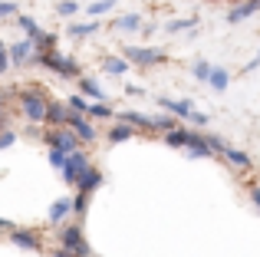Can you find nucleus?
Segmentation results:
<instances>
[{"label":"nucleus","mask_w":260,"mask_h":257,"mask_svg":"<svg viewBox=\"0 0 260 257\" xmlns=\"http://www.w3.org/2000/svg\"><path fill=\"white\" fill-rule=\"evenodd\" d=\"M198 139H201V132H191V128H181V125H175V128L165 132V142L175 145V148H188V145H194Z\"/></svg>","instance_id":"8"},{"label":"nucleus","mask_w":260,"mask_h":257,"mask_svg":"<svg viewBox=\"0 0 260 257\" xmlns=\"http://www.w3.org/2000/svg\"><path fill=\"white\" fill-rule=\"evenodd\" d=\"M7 56H10V66L30 63V56H33V40L26 37V40H20V43H13L10 50H7Z\"/></svg>","instance_id":"10"},{"label":"nucleus","mask_w":260,"mask_h":257,"mask_svg":"<svg viewBox=\"0 0 260 257\" xmlns=\"http://www.w3.org/2000/svg\"><path fill=\"white\" fill-rule=\"evenodd\" d=\"M30 63H37V66H46L50 73H56V76H66V79H73V76H79V63L73 56H66V53H59V50H33V56H30Z\"/></svg>","instance_id":"1"},{"label":"nucleus","mask_w":260,"mask_h":257,"mask_svg":"<svg viewBox=\"0 0 260 257\" xmlns=\"http://www.w3.org/2000/svg\"><path fill=\"white\" fill-rule=\"evenodd\" d=\"M250 198H254V205H257V211H260V188H254V191H250Z\"/></svg>","instance_id":"39"},{"label":"nucleus","mask_w":260,"mask_h":257,"mask_svg":"<svg viewBox=\"0 0 260 257\" xmlns=\"http://www.w3.org/2000/svg\"><path fill=\"white\" fill-rule=\"evenodd\" d=\"M86 116H99V119H112V109H109L106 103H89Z\"/></svg>","instance_id":"29"},{"label":"nucleus","mask_w":260,"mask_h":257,"mask_svg":"<svg viewBox=\"0 0 260 257\" xmlns=\"http://www.w3.org/2000/svg\"><path fill=\"white\" fill-rule=\"evenodd\" d=\"M43 142L50 148H59V152L70 155V152H76V148H79V142H83V139H79L70 125H50V132L43 135Z\"/></svg>","instance_id":"4"},{"label":"nucleus","mask_w":260,"mask_h":257,"mask_svg":"<svg viewBox=\"0 0 260 257\" xmlns=\"http://www.w3.org/2000/svg\"><path fill=\"white\" fill-rule=\"evenodd\" d=\"M191 122H194V125H208V112H198V109H191Z\"/></svg>","instance_id":"37"},{"label":"nucleus","mask_w":260,"mask_h":257,"mask_svg":"<svg viewBox=\"0 0 260 257\" xmlns=\"http://www.w3.org/2000/svg\"><path fill=\"white\" fill-rule=\"evenodd\" d=\"M56 13H59V17H66V20L76 17V13H79V0H59V4H56Z\"/></svg>","instance_id":"26"},{"label":"nucleus","mask_w":260,"mask_h":257,"mask_svg":"<svg viewBox=\"0 0 260 257\" xmlns=\"http://www.w3.org/2000/svg\"><path fill=\"white\" fill-rule=\"evenodd\" d=\"M13 142H17V132H10V128H4V132H0V152H4V148H10Z\"/></svg>","instance_id":"35"},{"label":"nucleus","mask_w":260,"mask_h":257,"mask_svg":"<svg viewBox=\"0 0 260 257\" xmlns=\"http://www.w3.org/2000/svg\"><path fill=\"white\" fill-rule=\"evenodd\" d=\"M7 70H10V56H7V46L0 40V73H7Z\"/></svg>","instance_id":"36"},{"label":"nucleus","mask_w":260,"mask_h":257,"mask_svg":"<svg viewBox=\"0 0 260 257\" xmlns=\"http://www.w3.org/2000/svg\"><path fill=\"white\" fill-rule=\"evenodd\" d=\"M13 228V221H7V218H0V231H10Z\"/></svg>","instance_id":"40"},{"label":"nucleus","mask_w":260,"mask_h":257,"mask_svg":"<svg viewBox=\"0 0 260 257\" xmlns=\"http://www.w3.org/2000/svg\"><path fill=\"white\" fill-rule=\"evenodd\" d=\"M204 142H208V145H211V148H214V155H221V152H224V148H228V142H224V139H221V135H204Z\"/></svg>","instance_id":"32"},{"label":"nucleus","mask_w":260,"mask_h":257,"mask_svg":"<svg viewBox=\"0 0 260 257\" xmlns=\"http://www.w3.org/2000/svg\"><path fill=\"white\" fill-rule=\"evenodd\" d=\"M228 83H231L228 70H221V66H211V76H208V86H211V89L224 92V89H228Z\"/></svg>","instance_id":"18"},{"label":"nucleus","mask_w":260,"mask_h":257,"mask_svg":"<svg viewBox=\"0 0 260 257\" xmlns=\"http://www.w3.org/2000/svg\"><path fill=\"white\" fill-rule=\"evenodd\" d=\"M53 257H73V254L66 251V247H59V251H53Z\"/></svg>","instance_id":"41"},{"label":"nucleus","mask_w":260,"mask_h":257,"mask_svg":"<svg viewBox=\"0 0 260 257\" xmlns=\"http://www.w3.org/2000/svg\"><path fill=\"white\" fill-rule=\"evenodd\" d=\"M119 122H128L135 132H155V116H145V112H135V109H125L119 116Z\"/></svg>","instance_id":"9"},{"label":"nucleus","mask_w":260,"mask_h":257,"mask_svg":"<svg viewBox=\"0 0 260 257\" xmlns=\"http://www.w3.org/2000/svg\"><path fill=\"white\" fill-rule=\"evenodd\" d=\"M0 132H4V112H0Z\"/></svg>","instance_id":"43"},{"label":"nucleus","mask_w":260,"mask_h":257,"mask_svg":"<svg viewBox=\"0 0 260 257\" xmlns=\"http://www.w3.org/2000/svg\"><path fill=\"white\" fill-rule=\"evenodd\" d=\"M86 168H89V158H86V152H70L66 155V162H63V168H59V172H63V181H70L73 188L79 185V178H83L86 175Z\"/></svg>","instance_id":"5"},{"label":"nucleus","mask_w":260,"mask_h":257,"mask_svg":"<svg viewBox=\"0 0 260 257\" xmlns=\"http://www.w3.org/2000/svg\"><path fill=\"white\" fill-rule=\"evenodd\" d=\"M221 155H224V158L231 162V165H237V168H250V165H254V162H250V155H247V152H237V148H231V145L224 148Z\"/></svg>","instance_id":"20"},{"label":"nucleus","mask_w":260,"mask_h":257,"mask_svg":"<svg viewBox=\"0 0 260 257\" xmlns=\"http://www.w3.org/2000/svg\"><path fill=\"white\" fill-rule=\"evenodd\" d=\"M66 125H70V128H73V132H76L83 142H92V139H95V128L89 125L86 112H76V109H70V119H66Z\"/></svg>","instance_id":"7"},{"label":"nucleus","mask_w":260,"mask_h":257,"mask_svg":"<svg viewBox=\"0 0 260 257\" xmlns=\"http://www.w3.org/2000/svg\"><path fill=\"white\" fill-rule=\"evenodd\" d=\"M191 26H194V17H188V20H168L165 30L168 33H178V30H191Z\"/></svg>","instance_id":"30"},{"label":"nucleus","mask_w":260,"mask_h":257,"mask_svg":"<svg viewBox=\"0 0 260 257\" xmlns=\"http://www.w3.org/2000/svg\"><path fill=\"white\" fill-rule=\"evenodd\" d=\"M95 30H99V23H95V20H92V23H70V33H73V37H89V33H95Z\"/></svg>","instance_id":"28"},{"label":"nucleus","mask_w":260,"mask_h":257,"mask_svg":"<svg viewBox=\"0 0 260 257\" xmlns=\"http://www.w3.org/2000/svg\"><path fill=\"white\" fill-rule=\"evenodd\" d=\"M4 99H7V89H0V112H4Z\"/></svg>","instance_id":"42"},{"label":"nucleus","mask_w":260,"mask_h":257,"mask_svg":"<svg viewBox=\"0 0 260 257\" xmlns=\"http://www.w3.org/2000/svg\"><path fill=\"white\" fill-rule=\"evenodd\" d=\"M115 7V0H92V4L86 7V13H92V17H99V13H109Z\"/></svg>","instance_id":"27"},{"label":"nucleus","mask_w":260,"mask_h":257,"mask_svg":"<svg viewBox=\"0 0 260 257\" xmlns=\"http://www.w3.org/2000/svg\"><path fill=\"white\" fill-rule=\"evenodd\" d=\"M158 106H161L165 112H172V116H178V119H188L191 109H194L188 99H168V96H158Z\"/></svg>","instance_id":"11"},{"label":"nucleus","mask_w":260,"mask_h":257,"mask_svg":"<svg viewBox=\"0 0 260 257\" xmlns=\"http://www.w3.org/2000/svg\"><path fill=\"white\" fill-rule=\"evenodd\" d=\"M208 76H211V63H194V79L198 83H208Z\"/></svg>","instance_id":"33"},{"label":"nucleus","mask_w":260,"mask_h":257,"mask_svg":"<svg viewBox=\"0 0 260 257\" xmlns=\"http://www.w3.org/2000/svg\"><path fill=\"white\" fill-rule=\"evenodd\" d=\"M46 158H50V165H53V168H63L66 152H59V148H50V155H46Z\"/></svg>","instance_id":"34"},{"label":"nucleus","mask_w":260,"mask_h":257,"mask_svg":"<svg viewBox=\"0 0 260 257\" xmlns=\"http://www.w3.org/2000/svg\"><path fill=\"white\" fill-rule=\"evenodd\" d=\"M89 198H92V191H83V188H76V195H73V211L83 218L89 211Z\"/></svg>","instance_id":"23"},{"label":"nucleus","mask_w":260,"mask_h":257,"mask_svg":"<svg viewBox=\"0 0 260 257\" xmlns=\"http://www.w3.org/2000/svg\"><path fill=\"white\" fill-rule=\"evenodd\" d=\"M10 241L17 247H23V251H40V238L33 231H17V228H10Z\"/></svg>","instance_id":"13"},{"label":"nucleus","mask_w":260,"mask_h":257,"mask_svg":"<svg viewBox=\"0 0 260 257\" xmlns=\"http://www.w3.org/2000/svg\"><path fill=\"white\" fill-rule=\"evenodd\" d=\"M79 89H83V96L95 99V103H102V99H106V89H102L92 76H79Z\"/></svg>","instance_id":"16"},{"label":"nucleus","mask_w":260,"mask_h":257,"mask_svg":"<svg viewBox=\"0 0 260 257\" xmlns=\"http://www.w3.org/2000/svg\"><path fill=\"white\" fill-rule=\"evenodd\" d=\"M10 13H17V4H10V0H0V17H10Z\"/></svg>","instance_id":"38"},{"label":"nucleus","mask_w":260,"mask_h":257,"mask_svg":"<svg viewBox=\"0 0 260 257\" xmlns=\"http://www.w3.org/2000/svg\"><path fill=\"white\" fill-rule=\"evenodd\" d=\"M102 181H106V178H102V172L89 165V168H86V175L79 178V185H76V188H83V191H95V188H99Z\"/></svg>","instance_id":"17"},{"label":"nucleus","mask_w":260,"mask_h":257,"mask_svg":"<svg viewBox=\"0 0 260 257\" xmlns=\"http://www.w3.org/2000/svg\"><path fill=\"white\" fill-rule=\"evenodd\" d=\"M66 119H70V106H63V103L46 106V119H43L46 125H66Z\"/></svg>","instance_id":"14"},{"label":"nucleus","mask_w":260,"mask_h":257,"mask_svg":"<svg viewBox=\"0 0 260 257\" xmlns=\"http://www.w3.org/2000/svg\"><path fill=\"white\" fill-rule=\"evenodd\" d=\"M125 59L128 63H142V66H155V63H165V50H155V46H125Z\"/></svg>","instance_id":"6"},{"label":"nucleus","mask_w":260,"mask_h":257,"mask_svg":"<svg viewBox=\"0 0 260 257\" xmlns=\"http://www.w3.org/2000/svg\"><path fill=\"white\" fill-rule=\"evenodd\" d=\"M66 106H70V109H76V112H86V109H89L86 96H79V92H73V96L66 99Z\"/></svg>","instance_id":"31"},{"label":"nucleus","mask_w":260,"mask_h":257,"mask_svg":"<svg viewBox=\"0 0 260 257\" xmlns=\"http://www.w3.org/2000/svg\"><path fill=\"white\" fill-rule=\"evenodd\" d=\"M128 66H132V63H128L125 56H109V59H106V70L112 73V76H125Z\"/></svg>","instance_id":"22"},{"label":"nucleus","mask_w":260,"mask_h":257,"mask_svg":"<svg viewBox=\"0 0 260 257\" xmlns=\"http://www.w3.org/2000/svg\"><path fill=\"white\" fill-rule=\"evenodd\" d=\"M56 33H40V37H33V50H40V53H43V50H56Z\"/></svg>","instance_id":"24"},{"label":"nucleus","mask_w":260,"mask_h":257,"mask_svg":"<svg viewBox=\"0 0 260 257\" xmlns=\"http://www.w3.org/2000/svg\"><path fill=\"white\" fill-rule=\"evenodd\" d=\"M135 135V128L128 125V122H119V125H112V132H109V142L112 145H122V142H128Z\"/></svg>","instance_id":"19"},{"label":"nucleus","mask_w":260,"mask_h":257,"mask_svg":"<svg viewBox=\"0 0 260 257\" xmlns=\"http://www.w3.org/2000/svg\"><path fill=\"white\" fill-rule=\"evenodd\" d=\"M59 244L73 257H92V247H89V241L83 234V224H66L63 231H59Z\"/></svg>","instance_id":"3"},{"label":"nucleus","mask_w":260,"mask_h":257,"mask_svg":"<svg viewBox=\"0 0 260 257\" xmlns=\"http://www.w3.org/2000/svg\"><path fill=\"white\" fill-rule=\"evenodd\" d=\"M66 214H73V198H59V201H53L50 211H46V218H50L53 224H59Z\"/></svg>","instance_id":"15"},{"label":"nucleus","mask_w":260,"mask_h":257,"mask_svg":"<svg viewBox=\"0 0 260 257\" xmlns=\"http://www.w3.org/2000/svg\"><path fill=\"white\" fill-rule=\"evenodd\" d=\"M112 26H115V30H139L142 17H139V13H125V17H115Z\"/></svg>","instance_id":"21"},{"label":"nucleus","mask_w":260,"mask_h":257,"mask_svg":"<svg viewBox=\"0 0 260 257\" xmlns=\"http://www.w3.org/2000/svg\"><path fill=\"white\" fill-rule=\"evenodd\" d=\"M46 106H50V96H46L43 86H30V89H20V109L30 122H43L46 119Z\"/></svg>","instance_id":"2"},{"label":"nucleus","mask_w":260,"mask_h":257,"mask_svg":"<svg viewBox=\"0 0 260 257\" xmlns=\"http://www.w3.org/2000/svg\"><path fill=\"white\" fill-rule=\"evenodd\" d=\"M17 23H20V30H23L26 33V37H40V33H43V30H40V23H37V20H33V17H26V13H20V17H17Z\"/></svg>","instance_id":"25"},{"label":"nucleus","mask_w":260,"mask_h":257,"mask_svg":"<svg viewBox=\"0 0 260 257\" xmlns=\"http://www.w3.org/2000/svg\"><path fill=\"white\" fill-rule=\"evenodd\" d=\"M257 10H260V0H241L237 7H231V13H228V23H241V20L254 17Z\"/></svg>","instance_id":"12"}]
</instances>
